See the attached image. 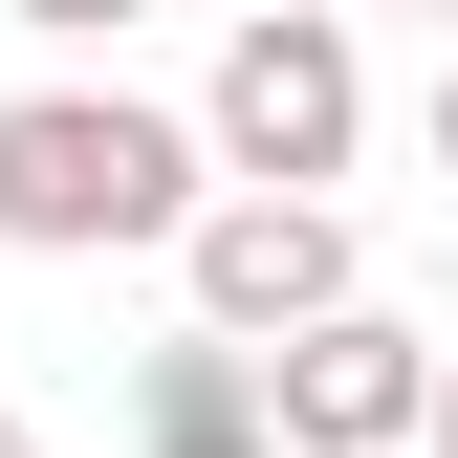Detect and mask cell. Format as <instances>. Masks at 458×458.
<instances>
[{"label": "cell", "mask_w": 458, "mask_h": 458, "mask_svg": "<svg viewBox=\"0 0 458 458\" xmlns=\"http://www.w3.org/2000/svg\"><path fill=\"white\" fill-rule=\"evenodd\" d=\"M197 218V131L131 88H22L0 109V241L44 262H109V241H175Z\"/></svg>", "instance_id": "1"}, {"label": "cell", "mask_w": 458, "mask_h": 458, "mask_svg": "<svg viewBox=\"0 0 458 458\" xmlns=\"http://www.w3.org/2000/svg\"><path fill=\"white\" fill-rule=\"evenodd\" d=\"M197 153H218L241 197H327V175L371 153V66H350V22H327V0H306V22H241V44H218Z\"/></svg>", "instance_id": "2"}, {"label": "cell", "mask_w": 458, "mask_h": 458, "mask_svg": "<svg viewBox=\"0 0 458 458\" xmlns=\"http://www.w3.org/2000/svg\"><path fill=\"white\" fill-rule=\"evenodd\" d=\"M175 284H197V327H218V350H284V327L371 306L327 197H197V218H175Z\"/></svg>", "instance_id": "3"}, {"label": "cell", "mask_w": 458, "mask_h": 458, "mask_svg": "<svg viewBox=\"0 0 458 458\" xmlns=\"http://www.w3.org/2000/svg\"><path fill=\"white\" fill-rule=\"evenodd\" d=\"M415 415H437V327H393V306H327V327L262 350V437L284 458H415Z\"/></svg>", "instance_id": "4"}, {"label": "cell", "mask_w": 458, "mask_h": 458, "mask_svg": "<svg viewBox=\"0 0 458 458\" xmlns=\"http://www.w3.org/2000/svg\"><path fill=\"white\" fill-rule=\"evenodd\" d=\"M131 458H284V437H262V350L175 327V350L131 371Z\"/></svg>", "instance_id": "5"}, {"label": "cell", "mask_w": 458, "mask_h": 458, "mask_svg": "<svg viewBox=\"0 0 458 458\" xmlns=\"http://www.w3.org/2000/svg\"><path fill=\"white\" fill-rule=\"evenodd\" d=\"M0 22H44V44H109V22H153V0H0Z\"/></svg>", "instance_id": "6"}, {"label": "cell", "mask_w": 458, "mask_h": 458, "mask_svg": "<svg viewBox=\"0 0 458 458\" xmlns=\"http://www.w3.org/2000/svg\"><path fill=\"white\" fill-rule=\"evenodd\" d=\"M415 458H458V350H437V415H415Z\"/></svg>", "instance_id": "7"}, {"label": "cell", "mask_w": 458, "mask_h": 458, "mask_svg": "<svg viewBox=\"0 0 458 458\" xmlns=\"http://www.w3.org/2000/svg\"><path fill=\"white\" fill-rule=\"evenodd\" d=\"M437 175H458V66H437Z\"/></svg>", "instance_id": "8"}, {"label": "cell", "mask_w": 458, "mask_h": 458, "mask_svg": "<svg viewBox=\"0 0 458 458\" xmlns=\"http://www.w3.org/2000/svg\"><path fill=\"white\" fill-rule=\"evenodd\" d=\"M0 458H44V437H22V393H0Z\"/></svg>", "instance_id": "9"}, {"label": "cell", "mask_w": 458, "mask_h": 458, "mask_svg": "<svg viewBox=\"0 0 458 458\" xmlns=\"http://www.w3.org/2000/svg\"><path fill=\"white\" fill-rule=\"evenodd\" d=\"M241 22H306V0H241Z\"/></svg>", "instance_id": "10"}, {"label": "cell", "mask_w": 458, "mask_h": 458, "mask_svg": "<svg viewBox=\"0 0 458 458\" xmlns=\"http://www.w3.org/2000/svg\"><path fill=\"white\" fill-rule=\"evenodd\" d=\"M437 22H458V0H437Z\"/></svg>", "instance_id": "11"}]
</instances>
